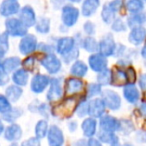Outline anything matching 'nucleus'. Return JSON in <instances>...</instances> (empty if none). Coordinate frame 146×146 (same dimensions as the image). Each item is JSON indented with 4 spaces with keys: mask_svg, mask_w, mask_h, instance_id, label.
I'll use <instances>...</instances> for the list:
<instances>
[{
    "mask_svg": "<svg viewBox=\"0 0 146 146\" xmlns=\"http://www.w3.org/2000/svg\"><path fill=\"white\" fill-rule=\"evenodd\" d=\"M10 146H19V145L16 143V142H15V143H11V144H10Z\"/></svg>",
    "mask_w": 146,
    "mask_h": 146,
    "instance_id": "obj_60",
    "label": "nucleus"
},
{
    "mask_svg": "<svg viewBox=\"0 0 146 146\" xmlns=\"http://www.w3.org/2000/svg\"><path fill=\"white\" fill-rule=\"evenodd\" d=\"M88 64L89 67L96 73H100L107 69L108 61L107 58L102 56L99 53H94V54L90 55L88 58Z\"/></svg>",
    "mask_w": 146,
    "mask_h": 146,
    "instance_id": "obj_15",
    "label": "nucleus"
},
{
    "mask_svg": "<svg viewBox=\"0 0 146 146\" xmlns=\"http://www.w3.org/2000/svg\"><path fill=\"white\" fill-rule=\"evenodd\" d=\"M126 76H127L128 84H134L136 81V72L133 67H128L126 71Z\"/></svg>",
    "mask_w": 146,
    "mask_h": 146,
    "instance_id": "obj_47",
    "label": "nucleus"
},
{
    "mask_svg": "<svg viewBox=\"0 0 146 146\" xmlns=\"http://www.w3.org/2000/svg\"><path fill=\"white\" fill-rule=\"evenodd\" d=\"M21 7L20 3L16 0H5L0 4V15L6 18L19 13Z\"/></svg>",
    "mask_w": 146,
    "mask_h": 146,
    "instance_id": "obj_13",
    "label": "nucleus"
},
{
    "mask_svg": "<svg viewBox=\"0 0 146 146\" xmlns=\"http://www.w3.org/2000/svg\"><path fill=\"white\" fill-rule=\"evenodd\" d=\"M21 146H41L40 140L37 139L36 137H30L22 142Z\"/></svg>",
    "mask_w": 146,
    "mask_h": 146,
    "instance_id": "obj_49",
    "label": "nucleus"
},
{
    "mask_svg": "<svg viewBox=\"0 0 146 146\" xmlns=\"http://www.w3.org/2000/svg\"><path fill=\"white\" fill-rule=\"evenodd\" d=\"M106 106L102 98H93L88 102V114L91 118H101L104 116Z\"/></svg>",
    "mask_w": 146,
    "mask_h": 146,
    "instance_id": "obj_10",
    "label": "nucleus"
},
{
    "mask_svg": "<svg viewBox=\"0 0 146 146\" xmlns=\"http://www.w3.org/2000/svg\"><path fill=\"white\" fill-rule=\"evenodd\" d=\"M140 111L146 117V101H143L140 104Z\"/></svg>",
    "mask_w": 146,
    "mask_h": 146,
    "instance_id": "obj_57",
    "label": "nucleus"
},
{
    "mask_svg": "<svg viewBox=\"0 0 146 146\" xmlns=\"http://www.w3.org/2000/svg\"><path fill=\"white\" fill-rule=\"evenodd\" d=\"M123 96L130 104H136L140 98V93L134 84H127L123 88Z\"/></svg>",
    "mask_w": 146,
    "mask_h": 146,
    "instance_id": "obj_22",
    "label": "nucleus"
},
{
    "mask_svg": "<svg viewBox=\"0 0 146 146\" xmlns=\"http://www.w3.org/2000/svg\"><path fill=\"white\" fill-rule=\"evenodd\" d=\"M128 40L131 44L138 46L146 40V28L143 26L132 28L128 35Z\"/></svg>",
    "mask_w": 146,
    "mask_h": 146,
    "instance_id": "obj_17",
    "label": "nucleus"
},
{
    "mask_svg": "<svg viewBox=\"0 0 146 146\" xmlns=\"http://www.w3.org/2000/svg\"><path fill=\"white\" fill-rule=\"evenodd\" d=\"M37 48L40 51H42V52H44L45 55H46V54H53V53H54L55 47H53L52 45H50V44H47V43L43 42V43H40Z\"/></svg>",
    "mask_w": 146,
    "mask_h": 146,
    "instance_id": "obj_46",
    "label": "nucleus"
},
{
    "mask_svg": "<svg viewBox=\"0 0 146 146\" xmlns=\"http://www.w3.org/2000/svg\"><path fill=\"white\" fill-rule=\"evenodd\" d=\"M87 146H102V143L96 138H89L87 141Z\"/></svg>",
    "mask_w": 146,
    "mask_h": 146,
    "instance_id": "obj_53",
    "label": "nucleus"
},
{
    "mask_svg": "<svg viewBox=\"0 0 146 146\" xmlns=\"http://www.w3.org/2000/svg\"><path fill=\"white\" fill-rule=\"evenodd\" d=\"M37 112H39V114L47 118L50 114V109H49V106L46 103H40L38 108H37Z\"/></svg>",
    "mask_w": 146,
    "mask_h": 146,
    "instance_id": "obj_48",
    "label": "nucleus"
},
{
    "mask_svg": "<svg viewBox=\"0 0 146 146\" xmlns=\"http://www.w3.org/2000/svg\"><path fill=\"white\" fill-rule=\"evenodd\" d=\"M29 80V72H27L25 69L19 68L16 71H14L12 74V81L15 85L19 86H25L27 85Z\"/></svg>",
    "mask_w": 146,
    "mask_h": 146,
    "instance_id": "obj_24",
    "label": "nucleus"
},
{
    "mask_svg": "<svg viewBox=\"0 0 146 146\" xmlns=\"http://www.w3.org/2000/svg\"><path fill=\"white\" fill-rule=\"evenodd\" d=\"M101 95L105 106L110 110H118L121 107V97L117 92L111 89H105L102 91Z\"/></svg>",
    "mask_w": 146,
    "mask_h": 146,
    "instance_id": "obj_7",
    "label": "nucleus"
},
{
    "mask_svg": "<svg viewBox=\"0 0 146 146\" xmlns=\"http://www.w3.org/2000/svg\"><path fill=\"white\" fill-rule=\"evenodd\" d=\"M5 94H6L7 99L10 102H17L19 99L21 98L23 94V90L21 87L15 85V84H12V85H9L8 87L5 90Z\"/></svg>",
    "mask_w": 146,
    "mask_h": 146,
    "instance_id": "obj_27",
    "label": "nucleus"
},
{
    "mask_svg": "<svg viewBox=\"0 0 146 146\" xmlns=\"http://www.w3.org/2000/svg\"><path fill=\"white\" fill-rule=\"evenodd\" d=\"M19 51L23 55H30L34 52L38 47V42L35 35L27 34L22 37L19 42Z\"/></svg>",
    "mask_w": 146,
    "mask_h": 146,
    "instance_id": "obj_6",
    "label": "nucleus"
},
{
    "mask_svg": "<svg viewBox=\"0 0 146 146\" xmlns=\"http://www.w3.org/2000/svg\"><path fill=\"white\" fill-rule=\"evenodd\" d=\"M75 104H76L75 100L73 99V98L68 97L64 102L61 103V105L56 106V108L52 110V113L54 114L55 116H60V115L68 116L67 115L68 112H70V113L73 112L74 107H75V109H76V106L77 105H75Z\"/></svg>",
    "mask_w": 146,
    "mask_h": 146,
    "instance_id": "obj_18",
    "label": "nucleus"
},
{
    "mask_svg": "<svg viewBox=\"0 0 146 146\" xmlns=\"http://www.w3.org/2000/svg\"><path fill=\"white\" fill-rule=\"evenodd\" d=\"M75 47L77 46H76V40L74 37H61L57 40L55 45V51L61 56H64L71 52Z\"/></svg>",
    "mask_w": 146,
    "mask_h": 146,
    "instance_id": "obj_9",
    "label": "nucleus"
},
{
    "mask_svg": "<svg viewBox=\"0 0 146 146\" xmlns=\"http://www.w3.org/2000/svg\"><path fill=\"white\" fill-rule=\"evenodd\" d=\"M23 114V109L20 107H12L9 110L7 113L3 114L2 115V119L5 120L6 122L13 124V122L15 120H17L21 115Z\"/></svg>",
    "mask_w": 146,
    "mask_h": 146,
    "instance_id": "obj_32",
    "label": "nucleus"
},
{
    "mask_svg": "<svg viewBox=\"0 0 146 146\" xmlns=\"http://www.w3.org/2000/svg\"><path fill=\"white\" fill-rule=\"evenodd\" d=\"M83 81L78 78H68L64 83V93L67 96H73L83 89Z\"/></svg>",
    "mask_w": 146,
    "mask_h": 146,
    "instance_id": "obj_16",
    "label": "nucleus"
},
{
    "mask_svg": "<svg viewBox=\"0 0 146 146\" xmlns=\"http://www.w3.org/2000/svg\"><path fill=\"white\" fill-rule=\"evenodd\" d=\"M125 8L132 14H137L143 12L144 2L141 0H129L125 3Z\"/></svg>",
    "mask_w": 146,
    "mask_h": 146,
    "instance_id": "obj_31",
    "label": "nucleus"
},
{
    "mask_svg": "<svg viewBox=\"0 0 146 146\" xmlns=\"http://www.w3.org/2000/svg\"><path fill=\"white\" fill-rule=\"evenodd\" d=\"M6 34L13 37H24L28 34V28L16 17H10L5 21Z\"/></svg>",
    "mask_w": 146,
    "mask_h": 146,
    "instance_id": "obj_1",
    "label": "nucleus"
},
{
    "mask_svg": "<svg viewBox=\"0 0 146 146\" xmlns=\"http://www.w3.org/2000/svg\"><path fill=\"white\" fill-rule=\"evenodd\" d=\"M78 56H79V49H78V47H75V48L73 49L71 52H69L68 54L64 55V56H61V58H62V61L63 62H65L66 64H70V63H74L76 61V59L78 58Z\"/></svg>",
    "mask_w": 146,
    "mask_h": 146,
    "instance_id": "obj_40",
    "label": "nucleus"
},
{
    "mask_svg": "<svg viewBox=\"0 0 146 146\" xmlns=\"http://www.w3.org/2000/svg\"><path fill=\"white\" fill-rule=\"evenodd\" d=\"M145 96H146V93H145Z\"/></svg>",
    "mask_w": 146,
    "mask_h": 146,
    "instance_id": "obj_61",
    "label": "nucleus"
},
{
    "mask_svg": "<svg viewBox=\"0 0 146 146\" xmlns=\"http://www.w3.org/2000/svg\"><path fill=\"white\" fill-rule=\"evenodd\" d=\"M3 66H4L6 72L11 73L16 71L17 69H19V67L22 65V62H21V59L17 56H12V57H7L4 60L2 61Z\"/></svg>",
    "mask_w": 146,
    "mask_h": 146,
    "instance_id": "obj_26",
    "label": "nucleus"
},
{
    "mask_svg": "<svg viewBox=\"0 0 146 146\" xmlns=\"http://www.w3.org/2000/svg\"><path fill=\"white\" fill-rule=\"evenodd\" d=\"M100 2L98 0H85L81 5V14L84 17H90L97 11Z\"/></svg>",
    "mask_w": 146,
    "mask_h": 146,
    "instance_id": "obj_23",
    "label": "nucleus"
},
{
    "mask_svg": "<svg viewBox=\"0 0 146 146\" xmlns=\"http://www.w3.org/2000/svg\"><path fill=\"white\" fill-rule=\"evenodd\" d=\"M80 45L85 51L93 53V54L98 50V42L92 36H87L83 38L80 41Z\"/></svg>",
    "mask_w": 146,
    "mask_h": 146,
    "instance_id": "obj_29",
    "label": "nucleus"
},
{
    "mask_svg": "<svg viewBox=\"0 0 146 146\" xmlns=\"http://www.w3.org/2000/svg\"><path fill=\"white\" fill-rule=\"evenodd\" d=\"M81 129L85 137L92 138L95 135L96 130H97V121L91 117L85 118L81 124Z\"/></svg>",
    "mask_w": 146,
    "mask_h": 146,
    "instance_id": "obj_21",
    "label": "nucleus"
},
{
    "mask_svg": "<svg viewBox=\"0 0 146 146\" xmlns=\"http://www.w3.org/2000/svg\"><path fill=\"white\" fill-rule=\"evenodd\" d=\"M63 92L64 90L62 87V78H52L50 80V84H49L46 99L49 102L56 101L62 97Z\"/></svg>",
    "mask_w": 146,
    "mask_h": 146,
    "instance_id": "obj_8",
    "label": "nucleus"
},
{
    "mask_svg": "<svg viewBox=\"0 0 146 146\" xmlns=\"http://www.w3.org/2000/svg\"><path fill=\"white\" fill-rule=\"evenodd\" d=\"M128 84L127 76H126V72L123 71L121 68H115L112 70V81L111 85L115 86V87H121V86H126Z\"/></svg>",
    "mask_w": 146,
    "mask_h": 146,
    "instance_id": "obj_20",
    "label": "nucleus"
},
{
    "mask_svg": "<svg viewBox=\"0 0 146 146\" xmlns=\"http://www.w3.org/2000/svg\"><path fill=\"white\" fill-rule=\"evenodd\" d=\"M12 108L11 106V102L7 99L5 95L0 94V114H5Z\"/></svg>",
    "mask_w": 146,
    "mask_h": 146,
    "instance_id": "obj_41",
    "label": "nucleus"
},
{
    "mask_svg": "<svg viewBox=\"0 0 146 146\" xmlns=\"http://www.w3.org/2000/svg\"><path fill=\"white\" fill-rule=\"evenodd\" d=\"M110 146H133L131 143H124V144H120L119 142V139H116L115 141H113L111 144H110Z\"/></svg>",
    "mask_w": 146,
    "mask_h": 146,
    "instance_id": "obj_55",
    "label": "nucleus"
},
{
    "mask_svg": "<svg viewBox=\"0 0 146 146\" xmlns=\"http://www.w3.org/2000/svg\"><path fill=\"white\" fill-rule=\"evenodd\" d=\"M120 120L111 115H104L100 118L99 126L100 130L110 133H115L116 131H119L120 129Z\"/></svg>",
    "mask_w": 146,
    "mask_h": 146,
    "instance_id": "obj_11",
    "label": "nucleus"
},
{
    "mask_svg": "<svg viewBox=\"0 0 146 146\" xmlns=\"http://www.w3.org/2000/svg\"><path fill=\"white\" fill-rule=\"evenodd\" d=\"M50 78L46 74H41V73H36L32 77L30 82L31 91L36 94L42 93L46 90L48 85L50 84Z\"/></svg>",
    "mask_w": 146,
    "mask_h": 146,
    "instance_id": "obj_5",
    "label": "nucleus"
},
{
    "mask_svg": "<svg viewBox=\"0 0 146 146\" xmlns=\"http://www.w3.org/2000/svg\"><path fill=\"white\" fill-rule=\"evenodd\" d=\"M107 4L114 12L117 13L118 11L121 9L122 5H123V2H122V1H119V0H116V1H110V2H108Z\"/></svg>",
    "mask_w": 146,
    "mask_h": 146,
    "instance_id": "obj_50",
    "label": "nucleus"
},
{
    "mask_svg": "<svg viewBox=\"0 0 146 146\" xmlns=\"http://www.w3.org/2000/svg\"><path fill=\"white\" fill-rule=\"evenodd\" d=\"M47 140L49 146H63L64 135L62 130L57 125H51L47 133Z\"/></svg>",
    "mask_w": 146,
    "mask_h": 146,
    "instance_id": "obj_14",
    "label": "nucleus"
},
{
    "mask_svg": "<svg viewBox=\"0 0 146 146\" xmlns=\"http://www.w3.org/2000/svg\"><path fill=\"white\" fill-rule=\"evenodd\" d=\"M73 146H87V141L84 139H79L73 143Z\"/></svg>",
    "mask_w": 146,
    "mask_h": 146,
    "instance_id": "obj_56",
    "label": "nucleus"
},
{
    "mask_svg": "<svg viewBox=\"0 0 146 146\" xmlns=\"http://www.w3.org/2000/svg\"><path fill=\"white\" fill-rule=\"evenodd\" d=\"M96 80H97V83L100 86L110 85L112 81V70L107 68L104 71H102V72L98 73Z\"/></svg>",
    "mask_w": 146,
    "mask_h": 146,
    "instance_id": "obj_34",
    "label": "nucleus"
},
{
    "mask_svg": "<svg viewBox=\"0 0 146 146\" xmlns=\"http://www.w3.org/2000/svg\"><path fill=\"white\" fill-rule=\"evenodd\" d=\"M102 93L101 86L98 83H89L86 88V99H93Z\"/></svg>",
    "mask_w": 146,
    "mask_h": 146,
    "instance_id": "obj_36",
    "label": "nucleus"
},
{
    "mask_svg": "<svg viewBox=\"0 0 146 146\" xmlns=\"http://www.w3.org/2000/svg\"><path fill=\"white\" fill-rule=\"evenodd\" d=\"M115 15H116V13L108 6L107 3L103 5V8H102V11H101V18L104 23H106V24H111L114 21V19H115Z\"/></svg>",
    "mask_w": 146,
    "mask_h": 146,
    "instance_id": "obj_35",
    "label": "nucleus"
},
{
    "mask_svg": "<svg viewBox=\"0 0 146 146\" xmlns=\"http://www.w3.org/2000/svg\"><path fill=\"white\" fill-rule=\"evenodd\" d=\"M35 29L40 34H47L50 31V19L47 17H40L36 21Z\"/></svg>",
    "mask_w": 146,
    "mask_h": 146,
    "instance_id": "obj_33",
    "label": "nucleus"
},
{
    "mask_svg": "<svg viewBox=\"0 0 146 146\" xmlns=\"http://www.w3.org/2000/svg\"><path fill=\"white\" fill-rule=\"evenodd\" d=\"M9 82V74L6 72L2 61L0 60V86L6 85Z\"/></svg>",
    "mask_w": 146,
    "mask_h": 146,
    "instance_id": "obj_44",
    "label": "nucleus"
},
{
    "mask_svg": "<svg viewBox=\"0 0 146 146\" xmlns=\"http://www.w3.org/2000/svg\"><path fill=\"white\" fill-rule=\"evenodd\" d=\"M116 43L114 37L111 33H107L102 37V39L98 43V53L104 57L114 56L116 50Z\"/></svg>",
    "mask_w": 146,
    "mask_h": 146,
    "instance_id": "obj_3",
    "label": "nucleus"
},
{
    "mask_svg": "<svg viewBox=\"0 0 146 146\" xmlns=\"http://www.w3.org/2000/svg\"><path fill=\"white\" fill-rule=\"evenodd\" d=\"M83 30L88 36H91V35H93L94 33H95L96 26L93 22H91V21H86L83 25Z\"/></svg>",
    "mask_w": 146,
    "mask_h": 146,
    "instance_id": "obj_45",
    "label": "nucleus"
},
{
    "mask_svg": "<svg viewBox=\"0 0 146 146\" xmlns=\"http://www.w3.org/2000/svg\"><path fill=\"white\" fill-rule=\"evenodd\" d=\"M35 63H36V58L35 56H27L24 59V61L22 62V68L25 69L27 72H31V71L34 70L35 67Z\"/></svg>",
    "mask_w": 146,
    "mask_h": 146,
    "instance_id": "obj_43",
    "label": "nucleus"
},
{
    "mask_svg": "<svg viewBox=\"0 0 146 146\" xmlns=\"http://www.w3.org/2000/svg\"><path fill=\"white\" fill-rule=\"evenodd\" d=\"M126 51V46L123 44H117L116 45V50L114 53V56L115 57H123L125 54Z\"/></svg>",
    "mask_w": 146,
    "mask_h": 146,
    "instance_id": "obj_51",
    "label": "nucleus"
},
{
    "mask_svg": "<svg viewBox=\"0 0 146 146\" xmlns=\"http://www.w3.org/2000/svg\"><path fill=\"white\" fill-rule=\"evenodd\" d=\"M97 139L100 142H103V143H107V144H111L113 141H115L117 139V136L115 135V133H110V132H105L99 130V132L97 133Z\"/></svg>",
    "mask_w": 146,
    "mask_h": 146,
    "instance_id": "obj_37",
    "label": "nucleus"
},
{
    "mask_svg": "<svg viewBox=\"0 0 146 146\" xmlns=\"http://www.w3.org/2000/svg\"><path fill=\"white\" fill-rule=\"evenodd\" d=\"M9 50V40H8V35L5 32L0 34V58L6 55V53Z\"/></svg>",
    "mask_w": 146,
    "mask_h": 146,
    "instance_id": "obj_38",
    "label": "nucleus"
},
{
    "mask_svg": "<svg viewBox=\"0 0 146 146\" xmlns=\"http://www.w3.org/2000/svg\"><path fill=\"white\" fill-rule=\"evenodd\" d=\"M4 130H5V127H4V124H3L2 120L0 119V135L2 133H4Z\"/></svg>",
    "mask_w": 146,
    "mask_h": 146,
    "instance_id": "obj_59",
    "label": "nucleus"
},
{
    "mask_svg": "<svg viewBox=\"0 0 146 146\" xmlns=\"http://www.w3.org/2000/svg\"><path fill=\"white\" fill-rule=\"evenodd\" d=\"M141 56L144 58V60L146 61V43H145V45H144L143 47H142V49H141Z\"/></svg>",
    "mask_w": 146,
    "mask_h": 146,
    "instance_id": "obj_58",
    "label": "nucleus"
},
{
    "mask_svg": "<svg viewBox=\"0 0 146 146\" xmlns=\"http://www.w3.org/2000/svg\"><path fill=\"white\" fill-rule=\"evenodd\" d=\"M18 18L27 28L35 26L36 21H37L36 13H35L34 9L31 6H29V5H25L24 7H22V8L20 9Z\"/></svg>",
    "mask_w": 146,
    "mask_h": 146,
    "instance_id": "obj_12",
    "label": "nucleus"
},
{
    "mask_svg": "<svg viewBox=\"0 0 146 146\" xmlns=\"http://www.w3.org/2000/svg\"><path fill=\"white\" fill-rule=\"evenodd\" d=\"M40 64L46 69L49 74H57L61 70L62 61L53 53L46 54L40 59Z\"/></svg>",
    "mask_w": 146,
    "mask_h": 146,
    "instance_id": "obj_4",
    "label": "nucleus"
},
{
    "mask_svg": "<svg viewBox=\"0 0 146 146\" xmlns=\"http://www.w3.org/2000/svg\"><path fill=\"white\" fill-rule=\"evenodd\" d=\"M68 128H69V131L70 132H74L76 129H77V122H76L75 120H71V121H69Z\"/></svg>",
    "mask_w": 146,
    "mask_h": 146,
    "instance_id": "obj_54",
    "label": "nucleus"
},
{
    "mask_svg": "<svg viewBox=\"0 0 146 146\" xmlns=\"http://www.w3.org/2000/svg\"><path fill=\"white\" fill-rule=\"evenodd\" d=\"M49 130V126H48V122L45 119L39 120L38 122L35 125V137L37 139H42L45 136H47Z\"/></svg>",
    "mask_w": 146,
    "mask_h": 146,
    "instance_id": "obj_30",
    "label": "nucleus"
},
{
    "mask_svg": "<svg viewBox=\"0 0 146 146\" xmlns=\"http://www.w3.org/2000/svg\"><path fill=\"white\" fill-rule=\"evenodd\" d=\"M79 10L77 7L73 6L71 4H66L62 7L61 12V20H62L63 26L72 27L76 24L78 18H79Z\"/></svg>",
    "mask_w": 146,
    "mask_h": 146,
    "instance_id": "obj_2",
    "label": "nucleus"
},
{
    "mask_svg": "<svg viewBox=\"0 0 146 146\" xmlns=\"http://www.w3.org/2000/svg\"><path fill=\"white\" fill-rule=\"evenodd\" d=\"M75 112L79 117H84L88 114V102L86 98H83L79 103H77Z\"/></svg>",
    "mask_w": 146,
    "mask_h": 146,
    "instance_id": "obj_39",
    "label": "nucleus"
},
{
    "mask_svg": "<svg viewBox=\"0 0 146 146\" xmlns=\"http://www.w3.org/2000/svg\"><path fill=\"white\" fill-rule=\"evenodd\" d=\"M111 29L114 32H124L127 29V26L122 19L115 18L113 22L111 23Z\"/></svg>",
    "mask_w": 146,
    "mask_h": 146,
    "instance_id": "obj_42",
    "label": "nucleus"
},
{
    "mask_svg": "<svg viewBox=\"0 0 146 146\" xmlns=\"http://www.w3.org/2000/svg\"><path fill=\"white\" fill-rule=\"evenodd\" d=\"M138 83H139V87L142 90H146V73H144V74H142L140 76L139 80H138Z\"/></svg>",
    "mask_w": 146,
    "mask_h": 146,
    "instance_id": "obj_52",
    "label": "nucleus"
},
{
    "mask_svg": "<svg viewBox=\"0 0 146 146\" xmlns=\"http://www.w3.org/2000/svg\"><path fill=\"white\" fill-rule=\"evenodd\" d=\"M146 22V12H140L137 14H132L127 18V25L131 28L142 26Z\"/></svg>",
    "mask_w": 146,
    "mask_h": 146,
    "instance_id": "obj_28",
    "label": "nucleus"
},
{
    "mask_svg": "<svg viewBox=\"0 0 146 146\" xmlns=\"http://www.w3.org/2000/svg\"><path fill=\"white\" fill-rule=\"evenodd\" d=\"M87 72H88V66L85 64L84 61L76 60L70 67L71 75L75 76V77L82 78L87 74Z\"/></svg>",
    "mask_w": 146,
    "mask_h": 146,
    "instance_id": "obj_25",
    "label": "nucleus"
},
{
    "mask_svg": "<svg viewBox=\"0 0 146 146\" xmlns=\"http://www.w3.org/2000/svg\"><path fill=\"white\" fill-rule=\"evenodd\" d=\"M22 137V129L19 124H11L4 130V138L8 141L15 143Z\"/></svg>",
    "mask_w": 146,
    "mask_h": 146,
    "instance_id": "obj_19",
    "label": "nucleus"
}]
</instances>
